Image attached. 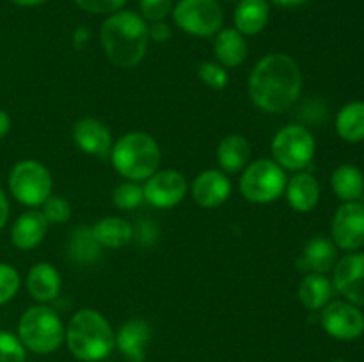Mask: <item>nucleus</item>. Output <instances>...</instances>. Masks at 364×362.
<instances>
[{
    "label": "nucleus",
    "instance_id": "nucleus-39",
    "mask_svg": "<svg viewBox=\"0 0 364 362\" xmlns=\"http://www.w3.org/2000/svg\"><path fill=\"white\" fill-rule=\"evenodd\" d=\"M11 130V117L6 110L0 109V138L6 137Z\"/></svg>",
    "mask_w": 364,
    "mask_h": 362
},
{
    "label": "nucleus",
    "instance_id": "nucleus-36",
    "mask_svg": "<svg viewBox=\"0 0 364 362\" xmlns=\"http://www.w3.org/2000/svg\"><path fill=\"white\" fill-rule=\"evenodd\" d=\"M137 238L142 245H151L159 238V227L151 220L142 219L137 226Z\"/></svg>",
    "mask_w": 364,
    "mask_h": 362
},
{
    "label": "nucleus",
    "instance_id": "nucleus-35",
    "mask_svg": "<svg viewBox=\"0 0 364 362\" xmlns=\"http://www.w3.org/2000/svg\"><path fill=\"white\" fill-rule=\"evenodd\" d=\"M127 2L128 0H75L82 11L92 14H114Z\"/></svg>",
    "mask_w": 364,
    "mask_h": 362
},
{
    "label": "nucleus",
    "instance_id": "nucleus-16",
    "mask_svg": "<svg viewBox=\"0 0 364 362\" xmlns=\"http://www.w3.org/2000/svg\"><path fill=\"white\" fill-rule=\"evenodd\" d=\"M151 337L148 322L141 318L128 319L116 336V344L128 362H144L146 346Z\"/></svg>",
    "mask_w": 364,
    "mask_h": 362
},
{
    "label": "nucleus",
    "instance_id": "nucleus-17",
    "mask_svg": "<svg viewBox=\"0 0 364 362\" xmlns=\"http://www.w3.org/2000/svg\"><path fill=\"white\" fill-rule=\"evenodd\" d=\"M46 229H48V220L45 219V215L41 212L31 209V212L21 213L14 220L13 227H11V241L14 247L28 251L41 243Z\"/></svg>",
    "mask_w": 364,
    "mask_h": 362
},
{
    "label": "nucleus",
    "instance_id": "nucleus-7",
    "mask_svg": "<svg viewBox=\"0 0 364 362\" xmlns=\"http://www.w3.org/2000/svg\"><path fill=\"white\" fill-rule=\"evenodd\" d=\"M315 138L311 131L301 124L281 128L272 141V155L279 167L288 170H302L313 162Z\"/></svg>",
    "mask_w": 364,
    "mask_h": 362
},
{
    "label": "nucleus",
    "instance_id": "nucleus-4",
    "mask_svg": "<svg viewBox=\"0 0 364 362\" xmlns=\"http://www.w3.org/2000/svg\"><path fill=\"white\" fill-rule=\"evenodd\" d=\"M112 163L117 172L130 181H144L159 170L160 148L151 135L132 131L123 135L112 148Z\"/></svg>",
    "mask_w": 364,
    "mask_h": 362
},
{
    "label": "nucleus",
    "instance_id": "nucleus-34",
    "mask_svg": "<svg viewBox=\"0 0 364 362\" xmlns=\"http://www.w3.org/2000/svg\"><path fill=\"white\" fill-rule=\"evenodd\" d=\"M173 11V0H141V14L148 21H164Z\"/></svg>",
    "mask_w": 364,
    "mask_h": 362
},
{
    "label": "nucleus",
    "instance_id": "nucleus-18",
    "mask_svg": "<svg viewBox=\"0 0 364 362\" xmlns=\"http://www.w3.org/2000/svg\"><path fill=\"white\" fill-rule=\"evenodd\" d=\"M336 243L326 236H315L306 243L299 259V268L311 273H327L336 265Z\"/></svg>",
    "mask_w": 364,
    "mask_h": 362
},
{
    "label": "nucleus",
    "instance_id": "nucleus-40",
    "mask_svg": "<svg viewBox=\"0 0 364 362\" xmlns=\"http://www.w3.org/2000/svg\"><path fill=\"white\" fill-rule=\"evenodd\" d=\"M272 2L281 7H299V6H304V4L309 2V0H272Z\"/></svg>",
    "mask_w": 364,
    "mask_h": 362
},
{
    "label": "nucleus",
    "instance_id": "nucleus-11",
    "mask_svg": "<svg viewBox=\"0 0 364 362\" xmlns=\"http://www.w3.org/2000/svg\"><path fill=\"white\" fill-rule=\"evenodd\" d=\"M333 240L343 251H358L364 245V204L345 202L333 219Z\"/></svg>",
    "mask_w": 364,
    "mask_h": 362
},
{
    "label": "nucleus",
    "instance_id": "nucleus-41",
    "mask_svg": "<svg viewBox=\"0 0 364 362\" xmlns=\"http://www.w3.org/2000/svg\"><path fill=\"white\" fill-rule=\"evenodd\" d=\"M11 2H14L16 6H21V7H34V6H41V4H45L46 0H11Z\"/></svg>",
    "mask_w": 364,
    "mask_h": 362
},
{
    "label": "nucleus",
    "instance_id": "nucleus-3",
    "mask_svg": "<svg viewBox=\"0 0 364 362\" xmlns=\"http://www.w3.org/2000/svg\"><path fill=\"white\" fill-rule=\"evenodd\" d=\"M68 348L71 353L84 362H96L105 358L116 344L109 322L92 309L75 312L66 330Z\"/></svg>",
    "mask_w": 364,
    "mask_h": 362
},
{
    "label": "nucleus",
    "instance_id": "nucleus-2",
    "mask_svg": "<svg viewBox=\"0 0 364 362\" xmlns=\"http://www.w3.org/2000/svg\"><path fill=\"white\" fill-rule=\"evenodd\" d=\"M100 39L107 57L116 66L134 67L148 52V25L134 11H117L103 21Z\"/></svg>",
    "mask_w": 364,
    "mask_h": 362
},
{
    "label": "nucleus",
    "instance_id": "nucleus-10",
    "mask_svg": "<svg viewBox=\"0 0 364 362\" xmlns=\"http://www.w3.org/2000/svg\"><path fill=\"white\" fill-rule=\"evenodd\" d=\"M322 327L334 339L354 341L364 332V314L350 302H333L323 309Z\"/></svg>",
    "mask_w": 364,
    "mask_h": 362
},
{
    "label": "nucleus",
    "instance_id": "nucleus-21",
    "mask_svg": "<svg viewBox=\"0 0 364 362\" xmlns=\"http://www.w3.org/2000/svg\"><path fill=\"white\" fill-rule=\"evenodd\" d=\"M27 290L38 302H50L59 295L60 275L50 263H38L28 270Z\"/></svg>",
    "mask_w": 364,
    "mask_h": 362
},
{
    "label": "nucleus",
    "instance_id": "nucleus-6",
    "mask_svg": "<svg viewBox=\"0 0 364 362\" xmlns=\"http://www.w3.org/2000/svg\"><path fill=\"white\" fill-rule=\"evenodd\" d=\"M287 183L288 180L283 167L272 160L262 158L245 167L240 180V190L247 201L265 204L279 199L287 190Z\"/></svg>",
    "mask_w": 364,
    "mask_h": 362
},
{
    "label": "nucleus",
    "instance_id": "nucleus-37",
    "mask_svg": "<svg viewBox=\"0 0 364 362\" xmlns=\"http://www.w3.org/2000/svg\"><path fill=\"white\" fill-rule=\"evenodd\" d=\"M148 35L149 39H153L156 43L167 41L171 38V27L167 23H164V21H153L148 27Z\"/></svg>",
    "mask_w": 364,
    "mask_h": 362
},
{
    "label": "nucleus",
    "instance_id": "nucleus-9",
    "mask_svg": "<svg viewBox=\"0 0 364 362\" xmlns=\"http://www.w3.org/2000/svg\"><path fill=\"white\" fill-rule=\"evenodd\" d=\"M174 23L198 38H210L223 27L224 13L217 0H180L173 9Z\"/></svg>",
    "mask_w": 364,
    "mask_h": 362
},
{
    "label": "nucleus",
    "instance_id": "nucleus-19",
    "mask_svg": "<svg viewBox=\"0 0 364 362\" xmlns=\"http://www.w3.org/2000/svg\"><path fill=\"white\" fill-rule=\"evenodd\" d=\"M270 7L267 0H240L233 21L242 35H256L269 23Z\"/></svg>",
    "mask_w": 364,
    "mask_h": 362
},
{
    "label": "nucleus",
    "instance_id": "nucleus-12",
    "mask_svg": "<svg viewBox=\"0 0 364 362\" xmlns=\"http://www.w3.org/2000/svg\"><path fill=\"white\" fill-rule=\"evenodd\" d=\"M144 199L155 208H174L187 194V181L178 170H156L146 180Z\"/></svg>",
    "mask_w": 364,
    "mask_h": 362
},
{
    "label": "nucleus",
    "instance_id": "nucleus-13",
    "mask_svg": "<svg viewBox=\"0 0 364 362\" xmlns=\"http://www.w3.org/2000/svg\"><path fill=\"white\" fill-rule=\"evenodd\" d=\"M334 286L350 304L364 307V254L352 252L334 265Z\"/></svg>",
    "mask_w": 364,
    "mask_h": 362
},
{
    "label": "nucleus",
    "instance_id": "nucleus-30",
    "mask_svg": "<svg viewBox=\"0 0 364 362\" xmlns=\"http://www.w3.org/2000/svg\"><path fill=\"white\" fill-rule=\"evenodd\" d=\"M0 362H25V346L20 337L0 330Z\"/></svg>",
    "mask_w": 364,
    "mask_h": 362
},
{
    "label": "nucleus",
    "instance_id": "nucleus-8",
    "mask_svg": "<svg viewBox=\"0 0 364 362\" xmlns=\"http://www.w3.org/2000/svg\"><path fill=\"white\" fill-rule=\"evenodd\" d=\"M9 190L21 204L39 206L52 195V176L43 163L21 160L9 174Z\"/></svg>",
    "mask_w": 364,
    "mask_h": 362
},
{
    "label": "nucleus",
    "instance_id": "nucleus-23",
    "mask_svg": "<svg viewBox=\"0 0 364 362\" xmlns=\"http://www.w3.org/2000/svg\"><path fill=\"white\" fill-rule=\"evenodd\" d=\"M219 165L226 172H240L251 160V144L242 135H230L223 138L217 149Z\"/></svg>",
    "mask_w": 364,
    "mask_h": 362
},
{
    "label": "nucleus",
    "instance_id": "nucleus-24",
    "mask_svg": "<svg viewBox=\"0 0 364 362\" xmlns=\"http://www.w3.org/2000/svg\"><path fill=\"white\" fill-rule=\"evenodd\" d=\"M92 233L102 247L119 248L130 243L134 238V227L119 216H105L95 224Z\"/></svg>",
    "mask_w": 364,
    "mask_h": 362
},
{
    "label": "nucleus",
    "instance_id": "nucleus-15",
    "mask_svg": "<svg viewBox=\"0 0 364 362\" xmlns=\"http://www.w3.org/2000/svg\"><path fill=\"white\" fill-rule=\"evenodd\" d=\"M231 195V183L220 170H205L192 187V197L203 208H219Z\"/></svg>",
    "mask_w": 364,
    "mask_h": 362
},
{
    "label": "nucleus",
    "instance_id": "nucleus-22",
    "mask_svg": "<svg viewBox=\"0 0 364 362\" xmlns=\"http://www.w3.org/2000/svg\"><path fill=\"white\" fill-rule=\"evenodd\" d=\"M213 50L217 60L224 67L240 66L247 57V43L237 28H224L217 32Z\"/></svg>",
    "mask_w": 364,
    "mask_h": 362
},
{
    "label": "nucleus",
    "instance_id": "nucleus-33",
    "mask_svg": "<svg viewBox=\"0 0 364 362\" xmlns=\"http://www.w3.org/2000/svg\"><path fill=\"white\" fill-rule=\"evenodd\" d=\"M199 78L212 89H224L228 85V71L217 62H203L199 66Z\"/></svg>",
    "mask_w": 364,
    "mask_h": 362
},
{
    "label": "nucleus",
    "instance_id": "nucleus-38",
    "mask_svg": "<svg viewBox=\"0 0 364 362\" xmlns=\"http://www.w3.org/2000/svg\"><path fill=\"white\" fill-rule=\"evenodd\" d=\"M9 220V201H7V195L4 192V188L0 187V229H4Z\"/></svg>",
    "mask_w": 364,
    "mask_h": 362
},
{
    "label": "nucleus",
    "instance_id": "nucleus-28",
    "mask_svg": "<svg viewBox=\"0 0 364 362\" xmlns=\"http://www.w3.org/2000/svg\"><path fill=\"white\" fill-rule=\"evenodd\" d=\"M336 130L343 141H364V102H352L340 110L336 117Z\"/></svg>",
    "mask_w": 364,
    "mask_h": 362
},
{
    "label": "nucleus",
    "instance_id": "nucleus-14",
    "mask_svg": "<svg viewBox=\"0 0 364 362\" xmlns=\"http://www.w3.org/2000/svg\"><path fill=\"white\" fill-rule=\"evenodd\" d=\"M73 138L78 149L91 156H100L105 158L110 153V144H112V135L109 128L98 119L85 117V119L77 121L73 128Z\"/></svg>",
    "mask_w": 364,
    "mask_h": 362
},
{
    "label": "nucleus",
    "instance_id": "nucleus-20",
    "mask_svg": "<svg viewBox=\"0 0 364 362\" xmlns=\"http://www.w3.org/2000/svg\"><path fill=\"white\" fill-rule=\"evenodd\" d=\"M287 197L295 212L308 213L318 204L320 185L309 172H301L287 183Z\"/></svg>",
    "mask_w": 364,
    "mask_h": 362
},
{
    "label": "nucleus",
    "instance_id": "nucleus-32",
    "mask_svg": "<svg viewBox=\"0 0 364 362\" xmlns=\"http://www.w3.org/2000/svg\"><path fill=\"white\" fill-rule=\"evenodd\" d=\"M20 290V273L7 263H0V305L7 304Z\"/></svg>",
    "mask_w": 364,
    "mask_h": 362
},
{
    "label": "nucleus",
    "instance_id": "nucleus-1",
    "mask_svg": "<svg viewBox=\"0 0 364 362\" xmlns=\"http://www.w3.org/2000/svg\"><path fill=\"white\" fill-rule=\"evenodd\" d=\"M302 73L299 64L287 53L263 57L249 77V96L265 112H283L299 99Z\"/></svg>",
    "mask_w": 364,
    "mask_h": 362
},
{
    "label": "nucleus",
    "instance_id": "nucleus-31",
    "mask_svg": "<svg viewBox=\"0 0 364 362\" xmlns=\"http://www.w3.org/2000/svg\"><path fill=\"white\" fill-rule=\"evenodd\" d=\"M43 215L48 220V224H64L71 216V206L66 199L60 195H50L43 202Z\"/></svg>",
    "mask_w": 364,
    "mask_h": 362
},
{
    "label": "nucleus",
    "instance_id": "nucleus-5",
    "mask_svg": "<svg viewBox=\"0 0 364 362\" xmlns=\"http://www.w3.org/2000/svg\"><path fill=\"white\" fill-rule=\"evenodd\" d=\"M66 330L59 314L46 305H34L21 314L18 337L34 353H52L63 344Z\"/></svg>",
    "mask_w": 364,
    "mask_h": 362
},
{
    "label": "nucleus",
    "instance_id": "nucleus-29",
    "mask_svg": "<svg viewBox=\"0 0 364 362\" xmlns=\"http://www.w3.org/2000/svg\"><path fill=\"white\" fill-rule=\"evenodd\" d=\"M114 204L119 209H134L137 208L139 204H142L144 199V190H142L141 185L132 183V181H127V183L117 185L116 190H114Z\"/></svg>",
    "mask_w": 364,
    "mask_h": 362
},
{
    "label": "nucleus",
    "instance_id": "nucleus-27",
    "mask_svg": "<svg viewBox=\"0 0 364 362\" xmlns=\"http://www.w3.org/2000/svg\"><path fill=\"white\" fill-rule=\"evenodd\" d=\"M68 256L75 263L91 265L102 256V245L96 241L91 227H77L68 241Z\"/></svg>",
    "mask_w": 364,
    "mask_h": 362
},
{
    "label": "nucleus",
    "instance_id": "nucleus-25",
    "mask_svg": "<svg viewBox=\"0 0 364 362\" xmlns=\"http://www.w3.org/2000/svg\"><path fill=\"white\" fill-rule=\"evenodd\" d=\"M331 185H333L334 194L345 202L359 201L364 194L363 172L355 165H350V163L340 165L334 170L333 177H331Z\"/></svg>",
    "mask_w": 364,
    "mask_h": 362
},
{
    "label": "nucleus",
    "instance_id": "nucleus-42",
    "mask_svg": "<svg viewBox=\"0 0 364 362\" xmlns=\"http://www.w3.org/2000/svg\"><path fill=\"white\" fill-rule=\"evenodd\" d=\"M333 362H347V361H333Z\"/></svg>",
    "mask_w": 364,
    "mask_h": 362
},
{
    "label": "nucleus",
    "instance_id": "nucleus-26",
    "mask_svg": "<svg viewBox=\"0 0 364 362\" xmlns=\"http://www.w3.org/2000/svg\"><path fill=\"white\" fill-rule=\"evenodd\" d=\"M333 297L331 280L322 273H308L299 286V298L309 311H316L329 304Z\"/></svg>",
    "mask_w": 364,
    "mask_h": 362
}]
</instances>
